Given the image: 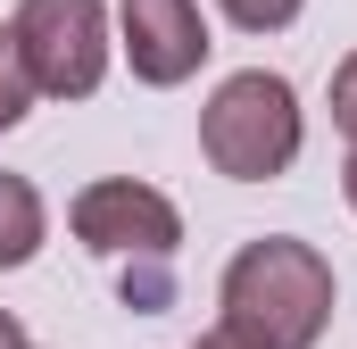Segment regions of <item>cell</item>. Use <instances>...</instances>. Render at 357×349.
I'll list each match as a JSON object with an SVG mask.
<instances>
[{"label":"cell","instance_id":"6da1fadb","mask_svg":"<svg viewBox=\"0 0 357 349\" xmlns=\"http://www.w3.org/2000/svg\"><path fill=\"white\" fill-rule=\"evenodd\" d=\"M216 299H225L216 325H233V333H250V341H266V349H316L324 325H333V266H324L316 242L266 233V242H250L241 258L225 266Z\"/></svg>","mask_w":357,"mask_h":349},{"label":"cell","instance_id":"7a4b0ae2","mask_svg":"<svg viewBox=\"0 0 357 349\" xmlns=\"http://www.w3.org/2000/svg\"><path fill=\"white\" fill-rule=\"evenodd\" d=\"M299 91L266 75V67H241V75H225V84L208 91V108H199V150H208V167L233 174V183H274V174H291L299 158Z\"/></svg>","mask_w":357,"mask_h":349},{"label":"cell","instance_id":"3957f363","mask_svg":"<svg viewBox=\"0 0 357 349\" xmlns=\"http://www.w3.org/2000/svg\"><path fill=\"white\" fill-rule=\"evenodd\" d=\"M17 50L33 67V91L91 100L108 75V8L100 0H17Z\"/></svg>","mask_w":357,"mask_h":349},{"label":"cell","instance_id":"277c9868","mask_svg":"<svg viewBox=\"0 0 357 349\" xmlns=\"http://www.w3.org/2000/svg\"><path fill=\"white\" fill-rule=\"evenodd\" d=\"M67 225H75V242L91 258H175V242H183L175 200L150 191V183H133V174L84 183L75 208H67Z\"/></svg>","mask_w":357,"mask_h":349},{"label":"cell","instance_id":"5b68a950","mask_svg":"<svg viewBox=\"0 0 357 349\" xmlns=\"http://www.w3.org/2000/svg\"><path fill=\"white\" fill-rule=\"evenodd\" d=\"M125 59H133V75L150 91H175L199 75V59L216 50L208 42V17H199V0H125Z\"/></svg>","mask_w":357,"mask_h":349},{"label":"cell","instance_id":"8992f818","mask_svg":"<svg viewBox=\"0 0 357 349\" xmlns=\"http://www.w3.org/2000/svg\"><path fill=\"white\" fill-rule=\"evenodd\" d=\"M42 233H50V208H42V191H33L25 174H0V274L33 258V250H42Z\"/></svg>","mask_w":357,"mask_h":349},{"label":"cell","instance_id":"52a82bcc","mask_svg":"<svg viewBox=\"0 0 357 349\" xmlns=\"http://www.w3.org/2000/svg\"><path fill=\"white\" fill-rule=\"evenodd\" d=\"M33 100H42V91H33V67H25V50H17V25H0V133L25 125Z\"/></svg>","mask_w":357,"mask_h":349},{"label":"cell","instance_id":"ba28073f","mask_svg":"<svg viewBox=\"0 0 357 349\" xmlns=\"http://www.w3.org/2000/svg\"><path fill=\"white\" fill-rule=\"evenodd\" d=\"M216 8H225V17H233L241 34H282V25H291V17H299L307 0H216Z\"/></svg>","mask_w":357,"mask_h":349},{"label":"cell","instance_id":"9c48e42d","mask_svg":"<svg viewBox=\"0 0 357 349\" xmlns=\"http://www.w3.org/2000/svg\"><path fill=\"white\" fill-rule=\"evenodd\" d=\"M333 125H341V133L357 142V50L341 59V67H333Z\"/></svg>","mask_w":357,"mask_h":349},{"label":"cell","instance_id":"30bf717a","mask_svg":"<svg viewBox=\"0 0 357 349\" xmlns=\"http://www.w3.org/2000/svg\"><path fill=\"white\" fill-rule=\"evenodd\" d=\"M199 349H266V341H250V333H233V325H216V333H199Z\"/></svg>","mask_w":357,"mask_h":349},{"label":"cell","instance_id":"8fae6325","mask_svg":"<svg viewBox=\"0 0 357 349\" xmlns=\"http://www.w3.org/2000/svg\"><path fill=\"white\" fill-rule=\"evenodd\" d=\"M0 349H33V341H25V325H17L8 308H0Z\"/></svg>","mask_w":357,"mask_h":349},{"label":"cell","instance_id":"7c38bea8","mask_svg":"<svg viewBox=\"0 0 357 349\" xmlns=\"http://www.w3.org/2000/svg\"><path fill=\"white\" fill-rule=\"evenodd\" d=\"M341 191H349V208H357V150H349V167H341Z\"/></svg>","mask_w":357,"mask_h":349}]
</instances>
